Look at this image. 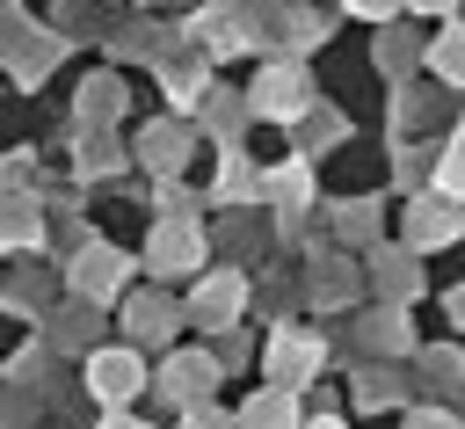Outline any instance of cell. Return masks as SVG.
Listing matches in <instances>:
<instances>
[{
    "mask_svg": "<svg viewBox=\"0 0 465 429\" xmlns=\"http://www.w3.org/2000/svg\"><path fill=\"white\" fill-rule=\"evenodd\" d=\"M87 334H94V298H87V305H73V313L58 320V342H87Z\"/></svg>",
    "mask_w": 465,
    "mask_h": 429,
    "instance_id": "d4e9b609",
    "label": "cell"
},
{
    "mask_svg": "<svg viewBox=\"0 0 465 429\" xmlns=\"http://www.w3.org/2000/svg\"><path fill=\"white\" fill-rule=\"evenodd\" d=\"M407 233H414V247L450 240V233H458V204H450V196H421V204H407Z\"/></svg>",
    "mask_w": 465,
    "mask_h": 429,
    "instance_id": "9c48e42d",
    "label": "cell"
},
{
    "mask_svg": "<svg viewBox=\"0 0 465 429\" xmlns=\"http://www.w3.org/2000/svg\"><path fill=\"white\" fill-rule=\"evenodd\" d=\"M182 429H240V422H232L225 407H211V400H189V407H182Z\"/></svg>",
    "mask_w": 465,
    "mask_h": 429,
    "instance_id": "603a6c76",
    "label": "cell"
},
{
    "mask_svg": "<svg viewBox=\"0 0 465 429\" xmlns=\"http://www.w3.org/2000/svg\"><path fill=\"white\" fill-rule=\"evenodd\" d=\"M392 400H400V378L392 371H371L363 378V407H392Z\"/></svg>",
    "mask_w": 465,
    "mask_h": 429,
    "instance_id": "484cf974",
    "label": "cell"
},
{
    "mask_svg": "<svg viewBox=\"0 0 465 429\" xmlns=\"http://www.w3.org/2000/svg\"><path fill=\"white\" fill-rule=\"evenodd\" d=\"M320 36H327V29H320V15H305V7H291V15H283V44H298V51H305V44H320Z\"/></svg>",
    "mask_w": 465,
    "mask_h": 429,
    "instance_id": "ffe728a7",
    "label": "cell"
},
{
    "mask_svg": "<svg viewBox=\"0 0 465 429\" xmlns=\"http://www.w3.org/2000/svg\"><path fill=\"white\" fill-rule=\"evenodd\" d=\"M349 7H356V15H371V22H385V15H392V7H407V0H349Z\"/></svg>",
    "mask_w": 465,
    "mask_h": 429,
    "instance_id": "83f0119b",
    "label": "cell"
},
{
    "mask_svg": "<svg viewBox=\"0 0 465 429\" xmlns=\"http://www.w3.org/2000/svg\"><path fill=\"white\" fill-rule=\"evenodd\" d=\"M407 7H421V15H443V7H450V0H407Z\"/></svg>",
    "mask_w": 465,
    "mask_h": 429,
    "instance_id": "4dcf8cb0",
    "label": "cell"
},
{
    "mask_svg": "<svg viewBox=\"0 0 465 429\" xmlns=\"http://www.w3.org/2000/svg\"><path fill=\"white\" fill-rule=\"evenodd\" d=\"M298 429H349L341 414H320V422H298Z\"/></svg>",
    "mask_w": 465,
    "mask_h": 429,
    "instance_id": "f546056e",
    "label": "cell"
},
{
    "mask_svg": "<svg viewBox=\"0 0 465 429\" xmlns=\"http://www.w3.org/2000/svg\"><path fill=\"white\" fill-rule=\"evenodd\" d=\"M262 364H269V378H276V385H291V393H298V385H305V378L320 371V342H312V334H291V327H283V334L269 342V356H262Z\"/></svg>",
    "mask_w": 465,
    "mask_h": 429,
    "instance_id": "52a82bcc",
    "label": "cell"
},
{
    "mask_svg": "<svg viewBox=\"0 0 465 429\" xmlns=\"http://www.w3.org/2000/svg\"><path fill=\"white\" fill-rule=\"evenodd\" d=\"M407 429H465V422H458V414H443V407H414V414H407Z\"/></svg>",
    "mask_w": 465,
    "mask_h": 429,
    "instance_id": "4316f807",
    "label": "cell"
},
{
    "mask_svg": "<svg viewBox=\"0 0 465 429\" xmlns=\"http://www.w3.org/2000/svg\"><path fill=\"white\" fill-rule=\"evenodd\" d=\"M80 109H87V124H109V116L124 109V80H94V95H87Z\"/></svg>",
    "mask_w": 465,
    "mask_h": 429,
    "instance_id": "d6986e66",
    "label": "cell"
},
{
    "mask_svg": "<svg viewBox=\"0 0 465 429\" xmlns=\"http://www.w3.org/2000/svg\"><path fill=\"white\" fill-rule=\"evenodd\" d=\"M240 305H247V284H240V276H203L196 298H189V320H196V327H232Z\"/></svg>",
    "mask_w": 465,
    "mask_h": 429,
    "instance_id": "8992f818",
    "label": "cell"
},
{
    "mask_svg": "<svg viewBox=\"0 0 465 429\" xmlns=\"http://www.w3.org/2000/svg\"><path fill=\"white\" fill-rule=\"evenodd\" d=\"M262 196H276L283 211H298V204L312 196V175H305V167H283V175H269V182H262Z\"/></svg>",
    "mask_w": 465,
    "mask_h": 429,
    "instance_id": "5bb4252c",
    "label": "cell"
},
{
    "mask_svg": "<svg viewBox=\"0 0 465 429\" xmlns=\"http://www.w3.org/2000/svg\"><path fill=\"white\" fill-rule=\"evenodd\" d=\"M385 269H378V284H385V298H414V284H421V269L407 262V254H378Z\"/></svg>",
    "mask_w": 465,
    "mask_h": 429,
    "instance_id": "9a60e30c",
    "label": "cell"
},
{
    "mask_svg": "<svg viewBox=\"0 0 465 429\" xmlns=\"http://www.w3.org/2000/svg\"><path fill=\"white\" fill-rule=\"evenodd\" d=\"M429 65H436L450 87H465V29H443V36H436V51H429Z\"/></svg>",
    "mask_w": 465,
    "mask_h": 429,
    "instance_id": "4fadbf2b",
    "label": "cell"
},
{
    "mask_svg": "<svg viewBox=\"0 0 465 429\" xmlns=\"http://www.w3.org/2000/svg\"><path fill=\"white\" fill-rule=\"evenodd\" d=\"M138 385H145L138 349H94V356H87V393H94L102 407H131Z\"/></svg>",
    "mask_w": 465,
    "mask_h": 429,
    "instance_id": "7a4b0ae2",
    "label": "cell"
},
{
    "mask_svg": "<svg viewBox=\"0 0 465 429\" xmlns=\"http://www.w3.org/2000/svg\"><path fill=\"white\" fill-rule=\"evenodd\" d=\"M458 145H465V138H458Z\"/></svg>",
    "mask_w": 465,
    "mask_h": 429,
    "instance_id": "d6a6232c",
    "label": "cell"
},
{
    "mask_svg": "<svg viewBox=\"0 0 465 429\" xmlns=\"http://www.w3.org/2000/svg\"><path fill=\"white\" fill-rule=\"evenodd\" d=\"M312 291H320V305H334V298H349V291H356V276H349V269H320V276H312Z\"/></svg>",
    "mask_w": 465,
    "mask_h": 429,
    "instance_id": "cb8c5ba5",
    "label": "cell"
},
{
    "mask_svg": "<svg viewBox=\"0 0 465 429\" xmlns=\"http://www.w3.org/2000/svg\"><path fill=\"white\" fill-rule=\"evenodd\" d=\"M254 189H262V175H254L240 153H225V167H218V196H225V204H247Z\"/></svg>",
    "mask_w": 465,
    "mask_h": 429,
    "instance_id": "7c38bea8",
    "label": "cell"
},
{
    "mask_svg": "<svg viewBox=\"0 0 465 429\" xmlns=\"http://www.w3.org/2000/svg\"><path fill=\"white\" fill-rule=\"evenodd\" d=\"M124 276H131V254H116V247H80V262H73V291L80 298H94V305H109L116 291H124Z\"/></svg>",
    "mask_w": 465,
    "mask_h": 429,
    "instance_id": "277c9868",
    "label": "cell"
},
{
    "mask_svg": "<svg viewBox=\"0 0 465 429\" xmlns=\"http://www.w3.org/2000/svg\"><path fill=\"white\" fill-rule=\"evenodd\" d=\"M211 385H218V356H203V349H189V356H167V364H160V393H167V407L211 400Z\"/></svg>",
    "mask_w": 465,
    "mask_h": 429,
    "instance_id": "5b68a950",
    "label": "cell"
},
{
    "mask_svg": "<svg viewBox=\"0 0 465 429\" xmlns=\"http://www.w3.org/2000/svg\"><path fill=\"white\" fill-rule=\"evenodd\" d=\"M36 240V211L29 204H0V247H29Z\"/></svg>",
    "mask_w": 465,
    "mask_h": 429,
    "instance_id": "2e32d148",
    "label": "cell"
},
{
    "mask_svg": "<svg viewBox=\"0 0 465 429\" xmlns=\"http://www.w3.org/2000/svg\"><path fill=\"white\" fill-rule=\"evenodd\" d=\"M436 182H443V196H450V204H465V145H450V153H443Z\"/></svg>",
    "mask_w": 465,
    "mask_h": 429,
    "instance_id": "7402d4cb",
    "label": "cell"
},
{
    "mask_svg": "<svg viewBox=\"0 0 465 429\" xmlns=\"http://www.w3.org/2000/svg\"><path fill=\"white\" fill-rule=\"evenodd\" d=\"M124 327H131L138 342H167V334H174V305H167L160 291H145V298L124 305Z\"/></svg>",
    "mask_w": 465,
    "mask_h": 429,
    "instance_id": "8fae6325",
    "label": "cell"
},
{
    "mask_svg": "<svg viewBox=\"0 0 465 429\" xmlns=\"http://www.w3.org/2000/svg\"><path fill=\"white\" fill-rule=\"evenodd\" d=\"M240 116H247V102H232V95H211L203 102V124L211 131H240Z\"/></svg>",
    "mask_w": 465,
    "mask_h": 429,
    "instance_id": "44dd1931",
    "label": "cell"
},
{
    "mask_svg": "<svg viewBox=\"0 0 465 429\" xmlns=\"http://www.w3.org/2000/svg\"><path fill=\"white\" fill-rule=\"evenodd\" d=\"M414 58H421V51H414V36H400V29H385V36H378V65H385V73H407Z\"/></svg>",
    "mask_w": 465,
    "mask_h": 429,
    "instance_id": "ac0fdd59",
    "label": "cell"
},
{
    "mask_svg": "<svg viewBox=\"0 0 465 429\" xmlns=\"http://www.w3.org/2000/svg\"><path fill=\"white\" fill-rule=\"evenodd\" d=\"M232 422H240V429H298V400H291V385H269V393H254Z\"/></svg>",
    "mask_w": 465,
    "mask_h": 429,
    "instance_id": "30bf717a",
    "label": "cell"
},
{
    "mask_svg": "<svg viewBox=\"0 0 465 429\" xmlns=\"http://www.w3.org/2000/svg\"><path fill=\"white\" fill-rule=\"evenodd\" d=\"M203 262V233L196 225H182V218H160L153 225V240H145V269L167 284V276H189Z\"/></svg>",
    "mask_w": 465,
    "mask_h": 429,
    "instance_id": "3957f363",
    "label": "cell"
},
{
    "mask_svg": "<svg viewBox=\"0 0 465 429\" xmlns=\"http://www.w3.org/2000/svg\"><path fill=\"white\" fill-rule=\"evenodd\" d=\"M247 109L269 116V124H298V116L312 109V80H305V65H269V73L254 80Z\"/></svg>",
    "mask_w": 465,
    "mask_h": 429,
    "instance_id": "6da1fadb",
    "label": "cell"
},
{
    "mask_svg": "<svg viewBox=\"0 0 465 429\" xmlns=\"http://www.w3.org/2000/svg\"><path fill=\"white\" fill-rule=\"evenodd\" d=\"M189 145H196V124H153L145 131V167L153 175H174L189 160Z\"/></svg>",
    "mask_w": 465,
    "mask_h": 429,
    "instance_id": "ba28073f",
    "label": "cell"
},
{
    "mask_svg": "<svg viewBox=\"0 0 465 429\" xmlns=\"http://www.w3.org/2000/svg\"><path fill=\"white\" fill-rule=\"evenodd\" d=\"M450 313H458V320H465V284H458V291H450Z\"/></svg>",
    "mask_w": 465,
    "mask_h": 429,
    "instance_id": "1f68e13d",
    "label": "cell"
},
{
    "mask_svg": "<svg viewBox=\"0 0 465 429\" xmlns=\"http://www.w3.org/2000/svg\"><path fill=\"white\" fill-rule=\"evenodd\" d=\"M363 342H371V349H407L400 313H392V305H385V313H371V320H363Z\"/></svg>",
    "mask_w": 465,
    "mask_h": 429,
    "instance_id": "e0dca14e",
    "label": "cell"
},
{
    "mask_svg": "<svg viewBox=\"0 0 465 429\" xmlns=\"http://www.w3.org/2000/svg\"><path fill=\"white\" fill-rule=\"evenodd\" d=\"M94 429H145V422H138V414H124V407H109V414H102Z\"/></svg>",
    "mask_w": 465,
    "mask_h": 429,
    "instance_id": "f1b7e54d",
    "label": "cell"
}]
</instances>
